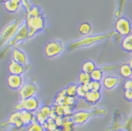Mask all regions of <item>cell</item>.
<instances>
[{
  "mask_svg": "<svg viewBox=\"0 0 132 131\" xmlns=\"http://www.w3.org/2000/svg\"><path fill=\"white\" fill-rule=\"evenodd\" d=\"M102 83L99 82V81H92L90 83L88 84V87H89V91H98V92H101L102 88Z\"/></svg>",
  "mask_w": 132,
  "mask_h": 131,
  "instance_id": "obj_30",
  "label": "cell"
},
{
  "mask_svg": "<svg viewBox=\"0 0 132 131\" xmlns=\"http://www.w3.org/2000/svg\"><path fill=\"white\" fill-rule=\"evenodd\" d=\"M125 90H132V78H128L124 83Z\"/></svg>",
  "mask_w": 132,
  "mask_h": 131,
  "instance_id": "obj_33",
  "label": "cell"
},
{
  "mask_svg": "<svg viewBox=\"0 0 132 131\" xmlns=\"http://www.w3.org/2000/svg\"><path fill=\"white\" fill-rule=\"evenodd\" d=\"M28 38H29V32H28V27H27L26 23H23L22 25L20 27V28L18 29V32L15 34L14 37L7 43L8 47L13 46L16 43L21 41L25 40Z\"/></svg>",
  "mask_w": 132,
  "mask_h": 131,
  "instance_id": "obj_7",
  "label": "cell"
},
{
  "mask_svg": "<svg viewBox=\"0 0 132 131\" xmlns=\"http://www.w3.org/2000/svg\"><path fill=\"white\" fill-rule=\"evenodd\" d=\"M77 88H78V85L76 84V83H72V84L68 85L65 88V91L67 95L76 97Z\"/></svg>",
  "mask_w": 132,
  "mask_h": 131,
  "instance_id": "obj_29",
  "label": "cell"
},
{
  "mask_svg": "<svg viewBox=\"0 0 132 131\" xmlns=\"http://www.w3.org/2000/svg\"><path fill=\"white\" fill-rule=\"evenodd\" d=\"M1 1V2L3 3V4H4L5 2H6L7 1H9V0H0Z\"/></svg>",
  "mask_w": 132,
  "mask_h": 131,
  "instance_id": "obj_36",
  "label": "cell"
},
{
  "mask_svg": "<svg viewBox=\"0 0 132 131\" xmlns=\"http://www.w3.org/2000/svg\"><path fill=\"white\" fill-rule=\"evenodd\" d=\"M128 64L129 65L130 67H131V68L132 69V58H130L129 60V62H128Z\"/></svg>",
  "mask_w": 132,
  "mask_h": 131,
  "instance_id": "obj_35",
  "label": "cell"
},
{
  "mask_svg": "<svg viewBox=\"0 0 132 131\" xmlns=\"http://www.w3.org/2000/svg\"><path fill=\"white\" fill-rule=\"evenodd\" d=\"M26 66L16 63L13 60L10 61L8 65V71L11 74L22 75L26 72Z\"/></svg>",
  "mask_w": 132,
  "mask_h": 131,
  "instance_id": "obj_14",
  "label": "cell"
},
{
  "mask_svg": "<svg viewBox=\"0 0 132 131\" xmlns=\"http://www.w3.org/2000/svg\"><path fill=\"white\" fill-rule=\"evenodd\" d=\"M27 131H45V128L44 125L35 121L32 124L28 126Z\"/></svg>",
  "mask_w": 132,
  "mask_h": 131,
  "instance_id": "obj_28",
  "label": "cell"
},
{
  "mask_svg": "<svg viewBox=\"0 0 132 131\" xmlns=\"http://www.w3.org/2000/svg\"><path fill=\"white\" fill-rule=\"evenodd\" d=\"M78 31L82 36H87L91 34L92 31V26L88 22H83L79 24Z\"/></svg>",
  "mask_w": 132,
  "mask_h": 131,
  "instance_id": "obj_22",
  "label": "cell"
},
{
  "mask_svg": "<svg viewBox=\"0 0 132 131\" xmlns=\"http://www.w3.org/2000/svg\"><path fill=\"white\" fill-rule=\"evenodd\" d=\"M90 76H91V78H92V81L101 82L103 78H104L103 70L101 68H96L90 74Z\"/></svg>",
  "mask_w": 132,
  "mask_h": 131,
  "instance_id": "obj_23",
  "label": "cell"
},
{
  "mask_svg": "<svg viewBox=\"0 0 132 131\" xmlns=\"http://www.w3.org/2000/svg\"><path fill=\"white\" fill-rule=\"evenodd\" d=\"M20 119L23 121L24 126H28L36 121L35 115H34L33 112L25 111V110L20 111Z\"/></svg>",
  "mask_w": 132,
  "mask_h": 131,
  "instance_id": "obj_17",
  "label": "cell"
},
{
  "mask_svg": "<svg viewBox=\"0 0 132 131\" xmlns=\"http://www.w3.org/2000/svg\"><path fill=\"white\" fill-rule=\"evenodd\" d=\"M77 98L73 96H68L66 97L65 101V105H69L75 107L77 104Z\"/></svg>",
  "mask_w": 132,
  "mask_h": 131,
  "instance_id": "obj_31",
  "label": "cell"
},
{
  "mask_svg": "<svg viewBox=\"0 0 132 131\" xmlns=\"http://www.w3.org/2000/svg\"><path fill=\"white\" fill-rule=\"evenodd\" d=\"M117 34L116 32H110L108 34H98V35L95 36H87L86 37L81 39L80 40L73 42L68 45L69 50H75L77 48L83 47V46H91L94 43H98L101 41H103L106 39L112 36Z\"/></svg>",
  "mask_w": 132,
  "mask_h": 131,
  "instance_id": "obj_1",
  "label": "cell"
},
{
  "mask_svg": "<svg viewBox=\"0 0 132 131\" xmlns=\"http://www.w3.org/2000/svg\"><path fill=\"white\" fill-rule=\"evenodd\" d=\"M6 84L11 90H20L23 85V79L21 75L9 74L6 78Z\"/></svg>",
  "mask_w": 132,
  "mask_h": 131,
  "instance_id": "obj_9",
  "label": "cell"
},
{
  "mask_svg": "<svg viewBox=\"0 0 132 131\" xmlns=\"http://www.w3.org/2000/svg\"><path fill=\"white\" fill-rule=\"evenodd\" d=\"M43 15V13L41 11L40 8L37 6H33L27 12V18H31V17H36L39 15Z\"/></svg>",
  "mask_w": 132,
  "mask_h": 131,
  "instance_id": "obj_27",
  "label": "cell"
},
{
  "mask_svg": "<svg viewBox=\"0 0 132 131\" xmlns=\"http://www.w3.org/2000/svg\"><path fill=\"white\" fill-rule=\"evenodd\" d=\"M20 5H21V4L16 2L13 0H9L4 4L6 11L11 13L16 12L20 8Z\"/></svg>",
  "mask_w": 132,
  "mask_h": 131,
  "instance_id": "obj_20",
  "label": "cell"
},
{
  "mask_svg": "<svg viewBox=\"0 0 132 131\" xmlns=\"http://www.w3.org/2000/svg\"><path fill=\"white\" fill-rule=\"evenodd\" d=\"M8 123L17 128H20L24 126L23 121L20 119V111H16L11 113L8 119Z\"/></svg>",
  "mask_w": 132,
  "mask_h": 131,
  "instance_id": "obj_15",
  "label": "cell"
},
{
  "mask_svg": "<svg viewBox=\"0 0 132 131\" xmlns=\"http://www.w3.org/2000/svg\"><path fill=\"white\" fill-rule=\"evenodd\" d=\"M119 78L114 75L105 76L101 81L103 86L108 91L114 89L119 84Z\"/></svg>",
  "mask_w": 132,
  "mask_h": 131,
  "instance_id": "obj_12",
  "label": "cell"
},
{
  "mask_svg": "<svg viewBox=\"0 0 132 131\" xmlns=\"http://www.w3.org/2000/svg\"><path fill=\"white\" fill-rule=\"evenodd\" d=\"M26 24L29 32V38H31L37 33L42 31L45 28V18L43 15L36 17L26 18Z\"/></svg>",
  "mask_w": 132,
  "mask_h": 131,
  "instance_id": "obj_3",
  "label": "cell"
},
{
  "mask_svg": "<svg viewBox=\"0 0 132 131\" xmlns=\"http://www.w3.org/2000/svg\"><path fill=\"white\" fill-rule=\"evenodd\" d=\"M12 60L26 67L28 65V57L25 52L15 46L12 49Z\"/></svg>",
  "mask_w": 132,
  "mask_h": 131,
  "instance_id": "obj_11",
  "label": "cell"
},
{
  "mask_svg": "<svg viewBox=\"0 0 132 131\" xmlns=\"http://www.w3.org/2000/svg\"><path fill=\"white\" fill-rule=\"evenodd\" d=\"M117 131H124V130H118Z\"/></svg>",
  "mask_w": 132,
  "mask_h": 131,
  "instance_id": "obj_39",
  "label": "cell"
},
{
  "mask_svg": "<svg viewBox=\"0 0 132 131\" xmlns=\"http://www.w3.org/2000/svg\"><path fill=\"white\" fill-rule=\"evenodd\" d=\"M21 4L23 6V7L25 8L27 11V12L29 11V10L31 8V6L30 4V3L28 2V0H22L21 1Z\"/></svg>",
  "mask_w": 132,
  "mask_h": 131,
  "instance_id": "obj_34",
  "label": "cell"
},
{
  "mask_svg": "<svg viewBox=\"0 0 132 131\" xmlns=\"http://www.w3.org/2000/svg\"><path fill=\"white\" fill-rule=\"evenodd\" d=\"M22 25L21 21L19 19L13 20L9 24H8L1 32V46L2 47L4 43H8L15 35L18 29Z\"/></svg>",
  "mask_w": 132,
  "mask_h": 131,
  "instance_id": "obj_2",
  "label": "cell"
},
{
  "mask_svg": "<svg viewBox=\"0 0 132 131\" xmlns=\"http://www.w3.org/2000/svg\"><path fill=\"white\" fill-rule=\"evenodd\" d=\"M64 46L60 40H51L48 41L44 46V55L46 58H53L63 53Z\"/></svg>",
  "mask_w": 132,
  "mask_h": 131,
  "instance_id": "obj_4",
  "label": "cell"
},
{
  "mask_svg": "<svg viewBox=\"0 0 132 131\" xmlns=\"http://www.w3.org/2000/svg\"><path fill=\"white\" fill-rule=\"evenodd\" d=\"M75 123L71 119L65 117L63 124L61 126V128L63 131H74L75 129Z\"/></svg>",
  "mask_w": 132,
  "mask_h": 131,
  "instance_id": "obj_24",
  "label": "cell"
},
{
  "mask_svg": "<svg viewBox=\"0 0 132 131\" xmlns=\"http://www.w3.org/2000/svg\"><path fill=\"white\" fill-rule=\"evenodd\" d=\"M92 81L90 74L81 72L78 76V85H86Z\"/></svg>",
  "mask_w": 132,
  "mask_h": 131,
  "instance_id": "obj_26",
  "label": "cell"
},
{
  "mask_svg": "<svg viewBox=\"0 0 132 131\" xmlns=\"http://www.w3.org/2000/svg\"><path fill=\"white\" fill-rule=\"evenodd\" d=\"M89 91L88 84L86 85H78L77 91V97L79 98L84 99L86 94Z\"/></svg>",
  "mask_w": 132,
  "mask_h": 131,
  "instance_id": "obj_25",
  "label": "cell"
},
{
  "mask_svg": "<svg viewBox=\"0 0 132 131\" xmlns=\"http://www.w3.org/2000/svg\"><path fill=\"white\" fill-rule=\"evenodd\" d=\"M119 74L125 78H132V69L128 63L123 64L119 67Z\"/></svg>",
  "mask_w": 132,
  "mask_h": 131,
  "instance_id": "obj_19",
  "label": "cell"
},
{
  "mask_svg": "<svg viewBox=\"0 0 132 131\" xmlns=\"http://www.w3.org/2000/svg\"><path fill=\"white\" fill-rule=\"evenodd\" d=\"M124 97L127 100L132 102V90H125Z\"/></svg>",
  "mask_w": 132,
  "mask_h": 131,
  "instance_id": "obj_32",
  "label": "cell"
},
{
  "mask_svg": "<svg viewBox=\"0 0 132 131\" xmlns=\"http://www.w3.org/2000/svg\"><path fill=\"white\" fill-rule=\"evenodd\" d=\"M96 63H94V61L92 60H86L85 62L82 63L81 67V70L82 72L86 74H90L92 73L93 71H94L96 69Z\"/></svg>",
  "mask_w": 132,
  "mask_h": 131,
  "instance_id": "obj_21",
  "label": "cell"
},
{
  "mask_svg": "<svg viewBox=\"0 0 132 131\" xmlns=\"http://www.w3.org/2000/svg\"><path fill=\"white\" fill-rule=\"evenodd\" d=\"M51 111H52V109L49 106H47V105L43 106L39 110L37 111L35 114L36 121L39 122V124L44 125L51 117Z\"/></svg>",
  "mask_w": 132,
  "mask_h": 131,
  "instance_id": "obj_10",
  "label": "cell"
},
{
  "mask_svg": "<svg viewBox=\"0 0 132 131\" xmlns=\"http://www.w3.org/2000/svg\"><path fill=\"white\" fill-rule=\"evenodd\" d=\"M56 131H63V130H62V129H61V128H59L57 129V130H56Z\"/></svg>",
  "mask_w": 132,
  "mask_h": 131,
  "instance_id": "obj_38",
  "label": "cell"
},
{
  "mask_svg": "<svg viewBox=\"0 0 132 131\" xmlns=\"http://www.w3.org/2000/svg\"><path fill=\"white\" fill-rule=\"evenodd\" d=\"M13 1H15V2H16L21 4V1H22V0H13Z\"/></svg>",
  "mask_w": 132,
  "mask_h": 131,
  "instance_id": "obj_37",
  "label": "cell"
},
{
  "mask_svg": "<svg viewBox=\"0 0 132 131\" xmlns=\"http://www.w3.org/2000/svg\"><path fill=\"white\" fill-rule=\"evenodd\" d=\"M115 32L117 34L125 37L132 32V25L130 20L125 17L118 18L114 25Z\"/></svg>",
  "mask_w": 132,
  "mask_h": 131,
  "instance_id": "obj_6",
  "label": "cell"
},
{
  "mask_svg": "<svg viewBox=\"0 0 132 131\" xmlns=\"http://www.w3.org/2000/svg\"><path fill=\"white\" fill-rule=\"evenodd\" d=\"M39 104V102L37 98L33 96L29 98L21 100L17 104H15L14 108L16 109V111L25 110V111L34 112L38 109Z\"/></svg>",
  "mask_w": 132,
  "mask_h": 131,
  "instance_id": "obj_5",
  "label": "cell"
},
{
  "mask_svg": "<svg viewBox=\"0 0 132 131\" xmlns=\"http://www.w3.org/2000/svg\"><path fill=\"white\" fill-rule=\"evenodd\" d=\"M121 46L125 52L132 53V32L123 37L121 42Z\"/></svg>",
  "mask_w": 132,
  "mask_h": 131,
  "instance_id": "obj_18",
  "label": "cell"
},
{
  "mask_svg": "<svg viewBox=\"0 0 132 131\" xmlns=\"http://www.w3.org/2000/svg\"><path fill=\"white\" fill-rule=\"evenodd\" d=\"M37 91V87L35 83H26L23 84L19 90V96L21 100L29 98L31 97L35 96Z\"/></svg>",
  "mask_w": 132,
  "mask_h": 131,
  "instance_id": "obj_8",
  "label": "cell"
},
{
  "mask_svg": "<svg viewBox=\"0 0 132 131\" xmlns=\"http://www.w3.org/2000/svg\"><path fill=\"white\" fill-rule=\"evenodd\" d=\"M94 114L92 112H88V111H79L77 113H74L72 116L71 119L73 121L75 124L76 125H81L84 124L85 122L90 119V117L93 116Z\"/></svg>",
  "mask_w": 132,
  "mask_h": 131,
  "instance_id": "obj_13",
  "label": "cell"
},
{
  "mask_svg": "<svg viewBox=\"0 0 132 131\" xmlns=\"http://www.w3.org/2000/svg\"><path fill=\"white\" fill-rule=\"evenodd\" d=\"M101 98V92L98 91H89L86 94L84 100L86 102L91 105H94L98 102Z\"/></svg>",
  "mask_w": 132,
  "mask_h": 131,
  "instance_id": "obj_16",
  "label": "cell"
}]
</instances>
